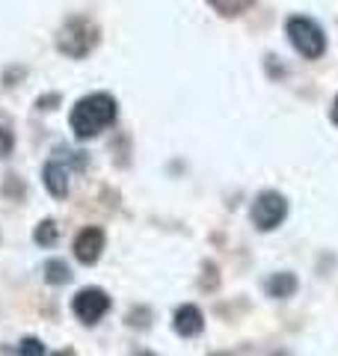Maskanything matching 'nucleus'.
<instances>
[{
  "instance_id": "f257e3e1",
  "label": "nucleus",
  "mask_w": 338,
  "mask_h": 356,
  "mask_svg": "<svg viewBox=\"0 0 338 356\" xmlns=\"http://www.w3.org/2000/svg\"><path fill=\"white\" fill-rule=\"evenodd\" d=\"M116 113H119L116 98L107 95V92H92L72 107L69 125H72L77 140H92L116 122Z\"/></svg>"
},
{
  "instance_id": "f03ea898",
  "label": "nucleus",
  "mask_w": 338,
  "mask_h": 356,
  "mask_svg": "<svg viewBox=\"0 0 338 356\" xmlns=\"http://www.w3.org/2000/svg\"><path fill=\"white\" fill-rule=\"evenodd\" d=\"M95 44H98V27L89 18H69L56 33V48L74 60L86 57Z\"/></svg>"
},
{
  "instance_id": "7ed1b4c3",
  "label": "nucleus",
  "mask_w": 338,
  "mask_h": 356,
  "mask_svg": "<svg viewBox=\"0 0 338 356\" xmlns=\"http://www.w3.org/2000/svg\"><path fill=\"white\" fill-rule=\"evenodd\" d=\"M288 39H291V44H294V48H297L306 60H318L321 54L326 51L323 30L314 24L312 18H303V15L291 18V21H288Z\"/></svg>"
},
{
  "instance_id": "20e7f679",
  "label": "nucleus",
  "mask_w": 338,
  "mask_h": 356,
  "mask_svg": "<svg viewBox=\"0 0 338 356\" xmlns=\"http://www.w3.org/2000/svg\"><path fill=\"white\" fill-rule=\"evenodd\" d=\"M72 312L77 321H83V324H98L101 318L110 312V297L101 291V288H83V291H77L74 300H72Z\"/></svg>"
},
{
  "instance_id": "39448f33",
  "label": "nucleus",
  "mask_w": 338,
  "mask_h": 356,
  "mask_svg": "<svg viewBox=\"0 0 338 356\" xmlns=\"http://www.w3.org/2000/svg\"><path fill=\"white\" fill-rule=\"evenodd\" d=\"M285 214H288V202L279 193H261L252 205V222L261 232L276 229L279 222L285 220Z\"/></svg>"
},
{
  "instance_id": "423d86ee",
  "label": "nucleus",
  "mask_w": 338,
  "mask_h": 356,
  "mask_svg": "<svg viewBox=\"0 0 338 356\" xmlns=\"http://www.w3.org/2000/svg\"><path fill=\"white\" fill-rule=\"evenodd\" d=\"M101 250H104V232H101L98 226H86L77 232L74 238V255L81 264H95Z\"/></svg>"
},
{
  "instance_id": "0eeeda50",
  "label": "nucleus",
  "mask_w": 338,
  "mask_h": 356,
  "mask_svg": "<svg viewBox=\"0 0 338 356\" xmlns=\"http://www.w3.org/2000/svg\"><path fill=\"white\" fill-rule=\"evenodd\" d=\"M172 327H175L178 336L190 339V336H199L202 327H205V321H202V312H199L196 306H190V303H187V306H182V309L175 312Z\"/></svg>"
},
{
  "instance_id": "6e6552de",
  "label": "nucleus",
  "mask_w": 338,
  "mask_h": 356,
  "mask_svg": "<svg viewBox=\"0 0 338 356\" xmlns=\"http://www.w3.org/2000/svg\"><path fill=\"white\" fill-rule=\"evenodd\" d=\"M45 187H48V193L54 199H65V193H69V172H65L63 163L51 161L45 166Z\"/></svg>"
},
{
  "instance_id": "1a4fd4ad",
  "label": "nucleus",
  "mask_w": 338,
  "mask_h": 356,
  "mask_svg": "<svg viewBox=\"0 0 338 356\" xmlns=\"http://www.w3.org/2000/svg\"><path fill=\"white\" fill-rule=\"evenodd\" d=\"M267 291H270V297H291L297 291V280L291 273H279L267 282Z\"/></svg>"
},
{
  "instance_id": "9d476101",
  "label": "nucleus",
  "mask_w": 338,
  "mask_h": 356,
  "mask_svg": "<svg viewBox=\"0 0 338 356\" xmlns=\"http://www.w3.org/2000/svg\"><path fill=\"white\" fill-rule=\"evenodd\" d=\"M208 3L217 9L220 15H241L255 3V0H208Z\"/></svg>"
},
{
  "instance_id": "9b49d317",
  "label": "nucleus",
  "mask_w": 338,
  "mask_h": 356,
  "mask_svg": "<svg viewBox=\"0 0 338 356\" xmlns=\"http://www.w3.org/2000/svg\"><path fill=\"white\" fill-rule=\"evenodd\" d=\"M45 270H48V273H45V280H48L51 285H65L72 280L69 267H65L63 261H48V264H45Z\"/></svg>"
},
{
  "instance_id": "f8f14e48",
  "label": "nucleus",
  "mask_w": 338,
  "mask_h": 356,
  "mask_svg": "<svg viewBox=\"0 0 338 356\" xmlns=\"http://www.w3.org/2000/svg\"><path fill=\"white\" fill-rule=\"evenodd\" d=\"M56 238H60V232H56V222L54 220H42L39 229H36V243H39V247H54Z\"/></svg>"
},
{
  "instance_id": "ddd939ff",
  "label": "nucleus",
  "mask_w": 338,
  "mask_h": 356,
  "mask_svg": "<svg viewBox=\"0 0 338 356\" xmlns=\"http://www.w3.org/2000/svg\"><path fill=\"white\" fill-rule=\"evenodd\" d=\"M21 356H45V348L39 339H24L21 341Z\"/></svg>"
},
{
  "instance_id": "4468645a",
  "label": "nucleus",
  "mask_w": 338,
  "mask_h": 356,
  "mask_svg": "<svg viewBox=\"0 0 338 356\" xmlns=\"http://www.w3.org/2000/svg\"><path fill=\"white\" fill-rule=\"evenodd\" d=\"M13 146H15V137H13V131L0 128V158H6V154L13 152Z\"/></svg>"
},
{
  "instance_id": "2eb2a0df",
  "label": "nucleus",
  "mask_w": 338,
  "mask_h": 356,
  "mask_svg": "<svg viewBox=\"0 0 338 356\" xmlns=\"http://www.w3.org/2000/svg\"><path fill=\"white\" fill-rule=\"evenodd\" d=\"M332 122L338 125V98H335V104H332Z\"/></svg>"
},
{
  "instance_id": "dca6fc26",
  "label": "nucleus",
  "mask_w": 338,
  "mask_h": 356,
  "mask_svg": "<svg viewBox=\"0 0 338 356\" xmlns=\"http://www.w3.org/2000/svg\"><path fill=\"white\" fill-rule=\"evenodd\" d=\"M140 356H154V353H140Z\"/></svg>"
},
{
  "instance_id": "f3484780",
  "label": "nucleus",
  "mask_w": 338,
  "mask_h": 356,
  "mask_svg": "<svg viewBox=\"0 0 338 356\" xmlns=\"http://www.w3.org/2000/svg\"><path fill=\"white\" fill-rule=\"evenodd\" d=\"M60 356H72V353H60Z\"/></svg>"
}]
</instances>
